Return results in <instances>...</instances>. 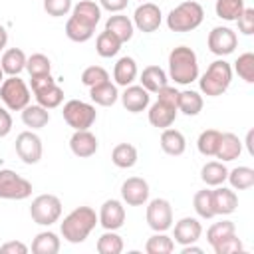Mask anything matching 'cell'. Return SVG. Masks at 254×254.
Masks as SVG:
<instances>
[{
	"label": "cell",
	"instance_id": "31",
	"mask_svg": "<svg viewBox=\"0 0 254 254\" xmlns=\"http://www.w3.org/2000/svg\"><path fill=\"white\" fill-rule=\"evenodd\" d=\"M228 177V169L224 167L222 161H208L202 165L200 169V179L206 187H218V185H224Z\"/></svg>",
	"mask_w": 254,
	"mask_h": 254
},
{
	"label": "cell",
	"instance_id": "46",
	"mask_svg": "<svg viewBox=\"0 0 254 254\" xmlns=\"http://www.w3.org/2000/svg\"><path fill=\"white\" fill-rule=\"evenodd\" d=\"M73 8V0H44V10L52 18L67 16Z\"/></svg>",
	"mask_w": 254,
	"mask_h": 254
},
{
	"label": "cell",
	"instance_id": "39",
	"mask_svg": "<svg viewBox=\"0 0 254 254\" xmlns=\"http://www.w3.org/2000/svg\"><path fill=\"white\" fill-rule=\"evenodd\" d=\"M192 206H194V212L198 214V218H212L216 216L214 214V204H212V190L210 189H202L198 190L194 196H192Z\"/></svg>",
	"mask_w": 254,
	"mask_h": 254
},
{
	"label": "cell",
	"instance_id": "7",
	"mask_svg": "<svg viewBox=\"0 0 254 254\" xmlns=\"http://www.w3.org/2000/svg\"><path fill=\"white\" fill-rule=\"evenodd\" d=\"M62 115H64V121L73 131L89 129L95 123V119H97L95 105H91L87 101H81V99H69V101H65L64 103V109H62Z\"/></svg>",
	"mask_w": 254,
	"mask_h": 254
},
{
	"label": "cell",
	"instance_id": "38",
	"mask_svg": "<svg viewBox=\"0 0 254 254\" xmlns=\"http://www.w3.org/2000/svg\"><path fill=\"white\" fill-rule=\"evenodd\" d=\"M99 254H121L123 252V238L117 234V230H105L95 244Z\"/></svg>",
	"mask_w": 254,
	"mask_h": 254
},
{
	"label": "cell",
	"instance_id": "18",
	"mask_svg": "<svg viewBox=\"0 0 254 254\" xmlns=\"http://www.w3.org/2000/svg\"><path fill=\"white\" fill-rule=\"evenodd\" d=\"M121 97V103L123 107L129 111V113H141L149 107L151 103V93L143 87V85H127L123 89V93L119 95Z\"/></svg>",
	"mask_w": 254,
	"mask_h": 254
},
{
	"label": "cell",
	"instance_id": "1",
	"mask_svg": "<svg viewBox=\"0 0 254 254\" xmlns=\"http://www.w3.org/2000/svg\"><path fill=\"white\" fill-rule=\"evenodd\" d=\"M95 224H99L97 212L91 206H77L67 216H64L60 224V232L64 240H67L69 244H81L91 234Z\"/></svg>",
	"mask_w": 254,
	"mask_h": 254
},
{
	"label": "cell",
	"instance_id": "14",
	"mask_svg": "<svg viewBox=\"0 0 254 254\" xmlns=\"http://www.w3.org/2000/svg\"><path fill=\"white\" fill-rule=\"evenodd\" d=\"M149 183L143 177H129L121 185V200L129 206H143L149 200Z\"/></svg>",
	"mask_w": 254,
	"mask_h": 254
},
{
	"label": "cell",
	"instance_id": "9",
	"mask_svg": "<svg viewBox=\"0 0 254 254\" xmlns=\"http://www.w3.org/2000/svg\"><path fill=\"white\" fill-rule=\"evenodd\" d=\"M32 194V183L12 169H0V198L24 200Z\"/></svg>",
	"mask_w": 254,
	"mask_h": 254
},
{
	"label": "cell",
	"instance_id": "24",
	"mask_svg": "<svg viewBox=\"0 0 254 254\" xmlns=\"http://www.w3.org/2000/svg\"><path fill=\"white\" fill-rule=\"evenodd\" d=\"M105 30L111 32L115 38H119L121 44H125V42H129V40L133 38L135 26H133V20H131V18L123 16L121 12H117V14H113V16L107 18V22H105Z\"/></svg>",
	"mask_w": 254,
	"mask_h": 254
},
{
	"label": "cell",
	"instance_id": "6",
	"mask_svg": "<svg viewBox=\"0 0 254 254\" xmlns=\"http://www.w3.org/2000/svg\"><path fill=\"white\" fill-rule=\"evenodd\" d=\"M30 89L36 97V103H40L46 109H56L64 101V89L58 85V81L52 77V73L30 77Z\"/></svg>",
	"mask_w": 254,
	"mask_h": 254
},
{
	"label": "cell",
	"instance_id": "27",
	"mask_svg": "<svg viewBox=\"0 0 254 254\" xmlns=\"http://www.w3.org/2000/svg\"><path fill=\"white\" fill-rule=\"evenodd\" d=\"M89 97L95 105H101V107H111L117 103L119 99V91H117V85L111 83L109 79L99 83V85H93L89 87Z\"/></svg>",
	"mask_w": 254,
	"mask_h": 254
},
{
	"label": "cell",
	"instance_id": "22",
	"mask_svg": "<svg viewBox=\"0 0 254 254\" xmlns=\"http://www.w3.org/2000/svg\"><path fill=\"white\" fill-rule=\"evenodd\" d=\"M137 62L131 58V56H123L115 62L113 65V79H115V85H121V87H127L131 85L135 79H137Z\"/></svg>",
	"mask_w": 254,
	"mask_h": 254
},
{
	"label": "cell",
	"instance_id": "52",
	"mask_svg": "<svg viewBox=\"0 0 254 254\" xmlns=\"http://www.w3.org/2000/svg\"><path fill=\"white\" fill-rule=\"evenodd\" d=\"M252 139H254V131L250 129V131L246 133V149H248L250 155H254V143H252Z\"/></svg>",
	"mask_w": 254,
	"mask_h": 254
},
{
	"label": "cell",
	"instance_id": "15",
	"mask_svg": "<svg viewBox=\"0 0 254 254\" xmlns=\"http://www.w3.org/2000/svg\"><path fill=\"white\" fill-rule=\"evenodd\" d=\"M125 206L121 200L117 198H107L101 208H99V214H97V220L99 224L105 228V230H119L123 224H125Z\"/></svg>",
	"mask_w": 254,
	"mask_h": 254
},
{
	"label": "cell",
	"instance_id": "42",
	"mask_svg": "<svg viewBox=\"0 0 254 254\" xmlns=\"http://www.w3.org/2000/svg\"><path fill=\"white\" fill-rule=\"evenodd\" d=\"M26 71L30 73V77L48 75V73H52V62L46 54H32L26 60Z\"/></svg>",
	"mask_w": 254,
	"mask_h": 254
},
{
	"label": "cell",
	"instance_id": "33",
	"mask_svg": "<svg viewBox=\"0 0 254 254\" xmlns=\"http://www.w3.org/2000/svg\"><path fill=\"white\" fill-rule=\"evenodd\" d=\"M137 159H139L137 147L131 145V143H119L111 151V161L119 169H131V167H135Z\"/></svg>",
	"mask_w": 254,
	"mask_h": 254
},
{
	"label": "cell",
	"instance_id": "45",
	"mask_svg": "<svg viewBox=\"0 0 254 254\" xmlns=\"http://www.w3.org/2000/svg\"><path fill=\"white\" fill-rule=\"evenodd\" d=\"M107 79H109V73H107V69L101 67V65H89V67H85V69L81 71V83H83L85 87L99 85V83H103V81H107Z\"/></svg>",
	"mask_w": 254,
	"mask_h": 254
},
{
	"label": "cell",
	"instance_id": "37",
	"mask_svg": "<svg viewBox=\"0 0 254 254\" xmlns=\"http://www.w3.org/2000/svg\"><path fill=\"white\" fill-rule=\"evenodd\" d=\"M119 50H121V40L115 38L111 32L103 30V32L97 36V40H95V52H97L101 58H113V56L119 54Z\"/></svg>",
	"mask_w": 254,
	"mask_h": 254
},
{
	"label": "cell",
	"instance_id": "36",
	"mask_svg": "<svg viewBox=\"0 0 254 254\" xmlns=\"http://www.w3.org/2000/svg\"><path fill=\"white\" fill-rule=\"evenodd\" d=\"M220 137H222V133L218 129H204L196 139L198 153L204 155V157H214L216 149H218V143H220Z\"/></svg>",
	"mask_w": 254,
	"mask_h": 254
},
{
	"label": "cell",
	"instance_id": "21",
	"mask_svg": "<svg viewBox=\"0 0 254 254\" xmlns=\"http://www.w3.org/2000/svg\"><path fill=\"white\" fill-rule=\"evenodd\" d=\"M71 16L77 22H81V24H85V26L95 30V26L101 20V6L97 2H93V0H79L77 4H73Z\"/></svg>",
	"mask_w": 254,
	"mask_h": 254
},
{
	"label": "cell",
	"instance_id": "40",
	"mask_svg": "<svg viewBox=\"0 0 254 254\" xmlns=\"http://www.w3.org/2000/svg\"><path fill=\"white\" fill-rule=\"evenodd\" d=\"M173 250H175V240L171 236H167L165 232H155L145 242L147 254H171Z\"/></svg>",
	"mask_w": 254,
	"mask_h": 254
},
{
	"label": "cell",
	"instance_id": "5",
	"mask_svg": "<svg viewBox=\"0 0 254 254\" xmlns=\"http://www.w3.org/2000/svg\"><path fill=\"white\" fill-rule=\"evenodd\" d=\"M0 99H2L6 109L22 111L26 105H30L32 93H30V87L24 79H20L18 75H8L0 83Z\"/></svg>",
	"mask_w": 254,
	"mask_h": 254
},
{
	"label": "cell",
	"instance_id": "55",
	"mask_svg": "<svg viewBox=\"0 0 254 254\" xmlns=\"http://www.w3.org/2000/svg\"><path fill=\"white\" fill-rule=\"evenodd\" d=\"M4 81V71H2V67H0V83Z\"/></svg>",
	"mask_w": 254,
	"mask_h": 254
},
{
	"label": "cell",
	"instance_id": "32",
	"mask_svg": "<svg viewBox=\"0 0 254 254\" xmlns=\"http://www.w3.org/2000/svg\"><path fill=\"white\" fill-rule=\"evenodd\" d=\"M60 236L52 230H44L38 232L32 240V252L34 254H58L60 252Z\"/></svg>",
	"mask_w": 254,
	"mask_h": 254
},
{
	"label": "cell",
	"instance_id": "2",
	"mask_svg": "<svg viewBox=\"0 0 254 254\" xmlns=\"http://www.w3.org/2000/svg\"><path fill=\"white\" fill-rule=\"evenodd\" d=\"M169 77L177 85H189L198 79V58L192 48L177 46L169 54Z\"/></svg>",
	"mask_w": 254,
	"mask_h": 254
},
{
	"label": "cell",
	"instance_id": "56",
	"mask_svg": "<svg viewBox=\"0 0 254 254\" xmlns=\"http://www.w3.org/2000/svg\"><path fill=\"white\" fill-rule=\"evenodd\" d=\"M139 2H147V0H139Z\"/></svg>",
	"mask_w": 254,
	"mask_h": 254
},
{
	"label": "cell",
	"instance_id": "3",
	"mask_svg": "<svg viewBox=\"0 0 254 254\" xmlns=\"http://www.w3.org/2000/svg\"><path fill=\"white\" fill-rule=\"evenodd\" d=\"M232 65L226 62V60H214L206 71L200 75L198 79V87H200V93H204L206 97H218L222 95L230 83H232Z\"/></svg>",
	"mask_w": 254,
	"mask_h": 254
},
{
	"label": "cell",
	"instance_id": "43",
	"mask_svg": "<svg viewBox=\"0 0 254 254\" xmlns=\"http://www.w3.org/2000/svg\"><path fill=\"white\" fill-rule=\"evenodd\" d=\"M238 73L240 79H244L246 83H254V54L252 52H244L238 56V60L234 62V69Z\"/></svg>",
	"mask_w": 254,
	"mask_h": 254
},
{
	"label": "cell",
	"instance_id": "12",
	"mask_svg": "<svg viewBox=\"0 0 254 254\" xmlns=\"http://www.w3.org/2000/svg\"><path fill=\"white\" fill-rule=\"evenodd\" d=\"M206 46H208V50H210L214 56L224 58V56H228V54H232V52L236 50V46H238V36H236V32H234L232 28H228V26H216V28H212V30L208 32Z\"/></svg>",
	"mask_w": 254,
	"mask_h": 254
},
{
	"label": "cell",
	"instance_id": "29",
	"mask_svg": "<svg viewBox=\"0 0 254 254\" xmlns=\"http://www.w3.org/2000/svg\"><path fill=\"white\" fill-rule=\"evenodd\" d=\"M202 105H204V99L198 91L194 89H185V91H179V99H177V109L189 117H194L202 111Z\"/></svg>",
	"mask_w": 254,
	"mask_h": 254
},
{
	"label": "cell",
	"instance_id": "28",
	"mask_svg": "<svg viewBox=\"0 0 254 254\" xmlns=\"http://www.w3.org/2000/svg\"><path fill=\"white\" fill-rule=\"evenodd\" d=\"M240 153H242V141L238 139V135H234V133H222L214 157L220 159L222 163H228V161L238 159Z\"/></svg>",
	"mask_w": 254,
	"mask_h": 254
},
{
	"label": "cell",
	"instance_id": "54",
	"mask_svg": "<svg viewBox=\"0 0 254 254\" xmlns=\"http://www.w3.org/2000/svg\"><path fill=\"white\" fill-rule=\"evenodd\" d=\"M181 252H183V254H190V252L200 254V252H202V248H198V246H194V244H187V246H183V248H181Z\"/></svg>",
	"mask_w": 254,
	"mask_h": 254
},
{
	"label": "cell",
	"instance_id": "10",
	"mask_svg": "<svg viewBox=\"0 0 254 254\" xmlns=\"http://www.w3.org/2000/svg\"><path fill=\"white\" fill-rule=\"evenodd\" d=\"M147 224L155 232H167L173 226V206L167 198H153L147 200V212H145Z\"/></svg>",
	"mask_w": 254,
	"mask_h": 254
},
{
	"label": "cell",
	"instance_id": "17",
	"mask_svg": "<svg viewBox=\"0 0 254 254\" xmlns=\"http://www.w3.org/2000/svg\"><path fill=\"white\" fill-rule=\"evenodd\" d=\"M69 149L75 157L87 159V157L97 153L99 141L89 129H79V131H73V135L69 137Z\"/></svg>",
	"mask_w": 254,
	"mask_h": 254
},
{
	"label": "cell",
	"instance_id": "30",
	"mask_svg": "<svg viewBox=\"0 0 254 254\" xmlns=\"http://www.w3.org/2000/svg\"><path fill=\"white\" fill-rule=\"evenodd\" d=\"M22 123L26 127H30L32 131L42 129V127H46L50 123V109L42 107L40 103H36V105L30 103V105H26L22 109Z\"/></svg>",
	"mask_w": 254,
	"mask_h": 254
},
{
	"label": "cell",
	"instance_id": "23",
	"mask_svg": "<svg viewBox=\"0 0 254 254\" xmlns=\"http://www.w3.org/2000/svg\"><path fill=\"white\" fill-rule=\"evenodd\" d=\"M159 145H161L163 153H167L171 157H179V155H183L187 151V139H185V135L179 129H171V127L163 129L161 139H159Z\"/></svg>",
	"mask_w": 254,
	"mask_h": 254
},
{
	"label": "cell",
	"instance_id": "13",
	"mask_svg": "<svg viewBox=\"0 0 254 254\" xmlns=\"http://www.w3.org/2000/svg\"><path fill=\"white\" fill-rule=\"evenodd\" d=\"M163 22V12L153 2H141L133 12V26L143 34H153Z\"/></svg>",
	"mask_w": 254,
	"mask_h": 254
},
{
	"label": "cell",
	"instance_id": "49",
	"mask_svg": "<svg viewBox=\"0 0 254 254\" xmlns=\"http://www.w3.org/2000/svg\"><path fill=\"white\" fill-rule=\"evenodd\" d=\"M0 252L2 254H26L28 252V246L20 240H10V242H4L0 246Z\"/></svg>",
	"mask_w": 254,
	"mask_h": 254
},
{
	"label": "cell",
	"instance_id": "11",
	"mask_svg": "<svg viewBox=\"0 0 254 254\" xmlns=\"http://www.w3.org/2000/svg\"><path fill=\"white\" fill-rule=\"evenodd\" d=\"M14 149H16V155L22 159V163L26 165H36L40 163L42 155H44V145H42V139L30 129V131H22L18 137H16V143H14Z\"/></svg>",
	"mask_w": 254,
	"mask_h": 254
},
{
	"label": "cell",
	"instance_id": "35",
	"mask_svg": "<svg viewBox=\"0 0 254 254\" xmlns=\"http://www.w3.org/2000/svg\"><path fill=\"white\" fill-rule=\"evenodd\" d=\"M246 8V0H216L214 12L224 22H236V18Z\"/></svg>",
	"mask_w": 254,
	"mask_h": 254
},
{
	"label": "cell",
	"instance_id": "53",
	"mask_svg": "<svg viewBox=\"0 0 254 254\" xmlns=\"http://www.w3.org/2000/svg\"><path fill=\"white\" fill-rule=\"evenodd\" d=\"M6 44H8V32H6V28L0 24V50H4Z\"/></svg>",
	"mask_w": 254,
	"mask_h": 254
},
{
	"label": "cell",
	"instance_id": "16",
	"mask_svg": "<svg viewBox=\"0 0 254 254\" xmlns=\"http://www.w3.org/2000/svg\"><path fill=\"white\" fill-rule=\"evenodd\" d=\"M171 228H173V240L181 246L194 244L202 236V224L194 216H185V218L177 220Z\"/></svg>",
	"mask_w": 254,
	"mask_h": 254
},
{
	"label": "cell",
	"instance_id": "8",
	"mask_svg": "<svg viewBox=\"0 0 254 254\" xmlns=\"http://www.w3.org/2000/svg\"><path fill=\"white\" fill-rule=\"evenodd\" d=\"M30 216L40 226H52L62 216V200L56 194H38L32 200Z\"/></svg>",
	"mask_w": 254,
	"mask_h": 254
},
{
	"label": "cell",
	"instance_id": "19",
	"mask_svg": "<svg viewBox=\"0 0 254 254\" xmlns=\"http://www.w3.org/2000/svg\"><path fill=\"white\" fill-rule=\"evenodd\" d=\"M177 113H179V109H177L175 105L157 99L155 103H149V113H147V117H149V123H151L153 127H157V129H167V127H171V125L175 123Z\"/></svg>",
	"mask_w": 254,
	"mask_h": 254
},
{
	"label": "cell",
	"instance_id": "51",
	"mask_svg": "<svg viewBox=\"0 0 254 254\" xmlns=\"http://www.w3.org/2000/svg\"><path fill=\"white\" fill-rule=\"evenodd\" d=\"M12 131V115L6 107L0 105V139L6 137Z\"/></svg>",
	"mask_w": 254,
	"mask_h": 254
},
{
	"label": "cell",
	"instance_id": "34",
	"mask_svg": "<svg viewBox=\"0 0 254 254\" xmlns=\"http://www.w3.org/2000/svg\"><path fill=\"white\" fill-rule=\"evenodd\" d=\"M226 181L230 183V187H232L234 190L252 189V187H254V169H252V167H246V165H240V167L228 171Z\"/></svg>",
	"mask_w": 254,
	"mask_h": 254
},
{
	"label": "cell",
	"instance_id": "44",
	"mask_svg": "<svg viewBox=\"0 0 254 254\" xmlns=\"http://www.w3.org/2000/svg\"><path fill=\"white\" fill-rule=\"evenodd\" d=\"M234 232H236V226H234L232 220L214 222V224H210V228L206 230V242H208L210 246H214L216 242H220L222 238H226V236H230V234H234Z\"/></svg>",
	"mask_w": 254,
	"mask_h": 254
},
{
	"label": "cell",
	"instance_id": "25",
	"mask_svg": "<svg viewBox=\"0 0 254 254\" xmlns=\"http://www.w3.org/2000/svg\"><path fill=\"white\" fill-rule=\"evenodd\" d=\"M26 60H28V56L24 54V50H20V48H8L2 54L0 67H2V71L6 75H20L26 69Z\"/></svg>",
	"mask_w": 254,
	"mask_h": 254
},
{
	"label": "cell",
	"instance_id": "20",
	"mask_svg": "<svg viewBox=\"0 0 254 254\" xmlns=\"http://www.w3.org/2000/svg\"><path fill=\"white\" fill-rule=\"evenodd\" d=\"M212 204H214V214H220V216L232 214L238 206V194L234 192V189H226L218 185L212 190Z\"/></svg>",
	"mask_w": 254,
	"mask_h": 254
},
{
	"label": "cell",
	"instance_id": "48",
	"mask_svg": "<svg viewBox=\"0 0 254 254\" xmlns=\"http://www.w3.org/2000/svg\"><path fill=\"white\" fill-rule=\"evenodd\" d=\"M236 24H238V30L244 34V36H252L254 34V8H244L242 14L236 18Z\"/></svg>",
	"mask_w": 254,
	"mask_h": 254
},
{
	"label": "cell",
	"instance_id": "41",
	"mask_svg": "<svg viewBox=\"0 0 254 254\" xmlns=\"http://www.w3.org/2000/svg\"><path fill=\"white\" fill-rule=\"evenodd\" d=\"M93 32H95L93 28H89V26L77 22L73 16H69L67 22H65V36H67L71 42L83 44V42H87V40L93 38Z\"/></svg>",
	"mask_w": 254,
	"mask_h": 254
},
{
	"label": "cell",
	"instance_id": "50",
	"mask_svg": "<svg viewBox=\"0 0 254 254\" xmlns=\"http://www.w3.org/2000/svg\"><path fill=\"white\" fill-rule=\"evenodd\" d=\"M127 2L129 0H99V6H101V10L117 14V12H123L127 8Z\"/></svg>",
	"mask_w": 254,
	"mask_h": 254
},
{
	"label": "cell",
	"instance_id": "26",
	"mask_svg": "<svg viewBox=\"0 0 254 254\" xmlns=\"http://www.w3.org/2000/svg\"><path fill=\"white\" fill-rule=\"evenodd\" d=\"M139 81L149 93H157L161 87H165L169 83V75L161 65H147V67H143Z\"/></svg>",
	"mask_w": 254,
	"mask_h": 254
},
{
	"label": "cell",
	"instance_id": "4",
	"mask_svg": "<svg viewBox=\"0 0 254 254\" xmlns=\"http://www.w3.org/2000/svg\"><path fill=\"white\" fill-rule=\"evenodd\" d=\"M202 20L204 8L194 0H187L167 14V28L171 32H192L202 24Z\"/></svg>",
	"mask_w": 254,
	"mask_h": 254
},
{
	"label": "cell",
	"instance_id": "47",
	"mask_svg": "<svg viewBox=\"0 0 254 254\" xmlns=\"http://www.w3.org/2000/svg\"><path fill=\"white\" fill-rule=\"evenodd\" d=\"M212 250H214V254H234V252H242L244 246H242V240H240V238L236 236V232H234V234L222 238L220 242H216V244L212 246Z\"/></svg>",
	"mask_w": 254,
	"mask_h": 254
}]
</instances>
